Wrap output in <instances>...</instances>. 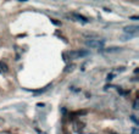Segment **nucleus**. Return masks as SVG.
Listing matches in <instances>:
<instances>
[{"label":"nucleus","mask_w":139,"mask_h":134,"mask_svg":"<svg viewBox=\"0 0 139 134\" xmlns=\"http://www.w3.org/2000/svg\"><path fill=\"white\" fill-rule=\"evenodd\" d=\"M74 67H76V66H74L73 64H70V65H67V66L65 67L64 72H65V73H70V72H72V71L74 69Z\"/></svg>","instance_id":"obj_5"},{"label":"nucleus","mask_w":139,"mask_h":134,"mask_svg":"<svg viewBox=\"0 0 139 134\" xmlns=\"http://www.w3.org/2000/svg\"><path fill=\"white\" fill-rule=\"evenodd\" d=\"M107 79H109V81H111V79H112V74H109V76H107Z\"/></svg>","instance_id":"obj_9"},{"label":"nucleus","mask_w":139,"mask_h":134,"mask_svg":"<svg viewBox=\"0 0 139 134\" xmlns=\"http://www.w3.org/2000/svg\"><path fill=\"white\" fill-rule=\"evenodd\" d=\"M66 54H67L68 60H77V59H81V57H83V56L88 55L87 51H81V50H72V51L66 52Z\"/></svg>","instance_id":"obj_1"},{"label":"nucleus","mask_w":139,"mask_h":134,"mask_svg":"<svg viewBox=\"0 0 139 134\" xmlns=\"http://www.w3.org/2000/svg\"><path fill=\"white\" fill-rule=\"evenodd\" d=\"M78 134H84V133H78Z\"/></svg>","instance_id":"obj_11"},{"label":"nucleus","mask_w":139,"mask_h":134,"mask_svg":"<svg viewBox=\"0 0 139 134\" xmlns=\"http://www.w3.org/2000/svg\"><path fill=\"white\" fill-rule=\"evenodd\" d=\"M133 109L134 110H138V100H135L134 104H133Z\"/></svg>","instance_id":"obj_7"},{"label":"nucleus","mask_w":139,"mask_h":134,"mask_svg":"<svg viewBox=\"0 0 139 134\" xmlns=\"http://www.w3.org/2000/svg\"><path fill=\"white\" fill-rule=\"evenodd\" d=\"M123 31H125V33L129 34V37H131V35H135V34L138 33L139 27L138 26H126V27L123 28Z\"/></svg>","instance_id":"obj_3"},{"label":"nucleus","mask_w":139,"mask_h":134,"mask_svg":"<svg viewBox=\"0 0 139 134\" xmlns=\"http://www.w3.org/2000/svg\"><path fill=\"white\" fill-rule=\"evenodd\" d=\"M83 128H84V123H83V122H79V121L74 122L73 130H76L77 133H82V129H83Z\"/></svg>","instance_id":"obj_4"},{"label":"nucleus","mask_w":139,"mask_h":134,"mask_svg":"<svg viewBox=\"0 0 139 134\" xmlns=\"http://www.w3.org/2000/svg\"><path fill=\"white\" fill-rule=\"evenodd\" d=\"M131 117H132V121H133V122H135V123H138V121H137V118H135V116L133 115V116H131Z\"/></svg>","instance_id":"obj_8"},{"label":"nucleus","mask_w":139,"mask_h":134,"mask_svg":"<svg viewBox=\"0 0 139 134\" xmlns=\"http://www.w3.org/2000/svg\"><path fill=\"white\" fill-rule=\"evenodd\" d=\"M85 45L93 49H98L104 45V40H99V39H90V40H85Z\"/></svg>","instance_id":"obj_2"},{"label":"nucleus","mask_w":139,"mask_h":134,"mask_svg":"<svg viewBox=\"0 0 139 134\" xmlns=\"http://www.w3.org/2000/svg\"><path fill=\"white\" fill-rule=\"evenodd\" d=\"M0 71H1V72H7V71H9L7 65H6L5 62H1V61H0Z\"/></svg>","instance_id":"obj_6"},{"label":"nucleus","mask_w":139,"mask_h":134,"mask_svg":"<svg viewBox=\"0 0 139 134\" xmlns=\"http://www.w3.org/2000/svg\"><path fill=\"white\" fill-rule=\"evenodd\" d=\"M3 123H4V120H3V118H0V126L3 124Z\"/></svg>","instance_id":"obj_10"}]
</instances>
